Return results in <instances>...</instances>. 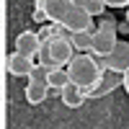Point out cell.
Returning <instances> with one entry per match:
<instances>
[{
	"label": "cell",
	"mask_w": 129,
	"mask_h": 129,
	"mask_svg": "<svg viewBox=\"0 0 129 129\" xmlns=\"http://www.w3.org/2000/svg\"><path fill=\"white\" fill-rule=\"evenodd\" d=\"M124 88H126V93H129V70L124 72Z\"/></svg>",
	"instance_id": "obj_20"
},
{
	"label": "cell",
	"mask_w": 129,
	"mask_h": 129,
	"mask_svg": "<svg viewBox=\"0 0 129 129\" xmlns=\"http://www.w3.org/2000/svg\"><path fill=\"white\" fill-rule=\"evenodd\" d=\"M59 98H62V103L67 106V109H80V106L85 103V98H88V95H85V90L80 88L78 83H72V80H70V83L59 90Z\"/></svg>",
	"instance_id": "obj_7"
},
{
	"label": "cell",
	"mask_w": 129,
	"mask_h": 129,
	"mask_svg": "<svg viewBox=\"0 0 129 129\" xmlns=\"http://www.w3.org/2000/svg\"><path fill=\"white\" fill-rule=\"evenodd\" d=\"M39 47H41V41H39V34H34V31H21L16 36V49L28 54V57H36Z\"/></svg>",
	"instance_id": "obj_9"
},
{
	"label": "cell",
	"mask_w": 129,
	"mask_h": 129,
	"mask_svg": "<svg viewBox=\"0 0 129 129\" xmlns=\"http://www.w3.org/2000/svg\"><path fill=\"white\" fill-rule=\"evenodd\" d=\"M36 21V23H44V21H49V16H47V10L44 8H34V16H31Z\"/></svg>",
	"instance_id": "obj_17"
},
{
	"label": "cell",
	"mask_w": 129,
	"mask_h": 129,
	"mask_svg": "<svg viewBox=\"0 0 129 129\" xmlns=\"http://www.w3.org/2000/svg\"><path fill=\"white\" fill-rule=\"evenodd\" d=\"M116 31H119V36H126V34H129V21H121Z\"/></svg>",
	"instance_id": "obj_19"
},
{
	"label": "cell",
	"mask_w": 129,
	"mask_h": 129,
	"mask_svg": "<svg viewBox=\"0 0 129 129\" xmlns=\"http://www.w3.org/2000/svg\"><path fill=\"white\" fill-rule=\"evenodd\" d=\"M47 83H49V88H52V90H57V93H59L64 85L70 83V72H67V67H64V70H62V67H54V70L49 72Z\"/></svg>",
	"instance_id": "obj_13"
},
{
	"label": "cell",
	"mask_w": 129,
	"mask_h": 129,
	"mask_svg": "<svg viewBox=\"0 0 129 129\" xmlns=\"http://www.w3.org/2000/svg\"><path fill=\"white\" fill-rule=\"evenodd\" d=\"M49 52H52V59H54L57 67H67V62L75 57L72 39H52L49 41Z\"/></svg>",
	"instance_id": "obj_5"
},
{
	"label": "cell",
	"mask_w": 129,
	"mask_h": 129,
	"mask_svg": "<svg viewBox=\"0 0 129 129\" xmlns=\"http://www.w3.org/2000/svg\"><path fill=\"white\" fill-rule=\"evenodd\" d=\"M119 85H124V72H116V70H106L101 75V80L95 83V88L90 90L88 98H103V95L114 93Z\"/></svg>",
	"instance_id": "obj_3"
},
{
	"label": "cell",
	"mask_w": 129,
	"mask_h": 129,
	"mask_svg": "<svg viewBox=\"0 0 129 129\" xmlns=\"http://www.w3.org/2000/svg\"><path fill=\"white\" fill-rule=\"evenodd\" d=\"M126 21H129V10H126Z\"/></svg>",
	"instance_id": "obj_22"
},
{
	"label": "cell",
	"mask_w": 129,
	"mask_h": 129,
	"mask_svg": "<svg viewBox=\"0 0 129 129\" xmlns=\"http://www.w3.org/2000/svg\"><path fill=\"white\" fill-rule=\"evenodd\" d=\"M72 5H75L72 0H47V3H44V10H47L49 21H57V23H62L64 16L70 13Z\"/></svg>",
	"instance_id": "obj_11"
},
{
	"label": "cell",
	"mask_w": 129,
	"mask_h": 129,
	"mask_svg": "<svg viewBox=\"0 0 129 129\" xmlns=\"http://www.w3.org/2000/svg\"><path fill=\"white\" fill-rule=\"evenodd\" d=\"M116 44H119V31H109V28H98L95 31V41H93V52L95 54H111Z\"/></svg>",
	"instance_id": "obj_6"
},
{
	"label": "cell",
	"mask_w": 129,
	"mask_h": 129,
	"mask_svg": "<svg viewBox=\"0 0 129 129\" xmlns=\"http://www.w3.org/2000/svg\"><path fill=\"white\" fill-rule=\"evenodd\" d=\"M62 26L67 31H72V34H75V31H98V23H93V16L85 8H80V5L70 8V13L64 16V21H62Z\"/></svg>",
	"instance_id": "obj_2"
},
{
	"label": "cell",
	"mask_w": 129,
	"mask_h": 129,
	"mask_svg": "<svg viewBox=\"0 0 129 129\" xmlns=\"http://www.w3.org/2000/svg\"><path fill=\"white\" fill-rule=\"evenodd\" d=\"M36 34H39V41H52V39H54V36H52V26H49V23H47V26H41Z\"/></svg>",
	"instance_id": "obj_16"
},
{
	"label": "cell",
	"mask_w": 129,
	"mask_h": 129,
	"mask_svg": "<svg viewBox=\"0 0 129 129\" xmlns=\"http://www.w3.org/2000/svg\"><path fill=\"white\" fill-rule=\"evenodd\" d=\"M49 83L47 80H28V85H26V101L28 103H34V106H39V103H44L47 101V95H49Z\"/></svg>",
	"instance_id": "obj_10"
},
{
	"label": "cell",
	"mask_w": 129,
	"mask_h": 129,
	"mask_svg": "<svg viewBox=\"0 0 129 129\" xmlns=\"http://www.w3.org/2000/svg\"><path fill=\"white\" fill-rule=\"evenodd\" d=\"M106 8H109V5H106L103 0H90V3L85 5V10H88V13H90L93 18H98V16H103V13H106Z\"/></svg>",
	"instance_id": "obj_14"
},
{
	"label": "cell",
	"mask_w": 129,
	"mask_h": 129,
	"mask_svg": "<svg viewBox=\"0 0 129 129\" xmlns=\"http://www.w3.org/2000/svg\"><path fill=\"white\" fill-rule=\"evenodd\" d=\"M8 72L10 75H13V78H28V75H31V70H34V57H28V54H23V52H13V54H10L8 57Z\"/></svg>",
	"instance_id": "obj_4"
},
{
	"label": "cell",
	"mask_w": 129,
	"mask_h": 129,
	"mask_svg": "<svg viewBox=\"0 0 129 129\" xmlns=\"http://www.w3.org/2000/svg\"><path fill=\"white\" fill-rule=\"evenodd\" d=\"M98 28H109V31H116L119 28V21H114L111 16H98Z\"/></svg>",
	"instance_id": "obj_15"
},
{
	"label": "cell",
	"mask_w": 129,
	"mask_h": 129,
	"mask_svg": "<svg viewBox=\"0 0 129 129\" xmlns=\"http://www.w3.org/2000/svg\"><path fill=\"white\" fill-rule=\"evenodd\" d=\"M109 8H124V5H129V0H103Z\"/></svg>",
	"instance_id": "obj_18"
},
{
	"label": "cell",
	"mask_w": 129,
	"mask_h": 129,
	"mask_svg": "<svg viewBox=\"0 0 129 129\" xmlns=\"http://www.w3.org/2000/svg\"><path fill=\"white\" fill-rule=\"evenodd\" d=\"M67 72H70V80L78 83L80 88L85 90V95H90V90L95 88V83L101 80V70L95 64L93 52H78L70 62H67Z\"/></svg>",
	"instance_id": "obj_1"
},
{
	"label": "cell",
	"mask_w": 129,
	"mask_h": 129,
	"mask_svg": "<svg viewBox=\"0 0 129 129\" xmlns=\"http://www.w3.org/2000/svg\"><path fill=\"white\" fill-rule=\"evenodd\" d=\"M72 3H75V5H80V8H85V5L90 3V0H72Z\"/></svg>",
	"instance_id": "obj_21"
},
{
	"label": "cell",
	"mask_w": 129,
	"mask_h": 129,
	"mask_svg": "<svg viewBox=\"0 0 129 129\" xmlns=\"http://www.w3.org/2000/svg\"><path fill=\"white\" fill-rule=\"evenodd\" d=\"M93 41H95V31H75L72 34L75 52H93Z\"/></svg>",
	"instance_id": "obj_12"
},
{
	"label": "cell",
	"mask_w": 129,
	"mask_h": 129,
	"mask_svg": "<svg viewBox=\"0 0 129 129\" xmlns=\"http://www.w3.org/2000/svg\"><path fill=\"white\" fill-rule=\"evenodd\" d=\"M109 57V70H116V72H126L129 70V41H119L114 47Z\"/></svg>",
	"instance_id": "obj_8"
}]
</instances>
